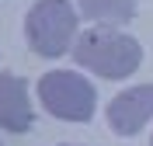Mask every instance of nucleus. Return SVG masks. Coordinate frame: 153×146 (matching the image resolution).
Listing matches in <instances>:
<instances>
[{"instance_id":"nucleus-1","label":"nucleus","mask_w":153,"mask_h":146,"mask_svg":"<svg viewBox=\"0 0 153 146\" xmlns=\"http://www.w3.org/2000/svg\"><path fill=\"white\" fill-rule=\"evenodd\" d=\"M73 59L84 70L97 73V77L125 80V77H132L136 70H139L143 49H139V42H136L132 35L97 24V28H87L84 35L73 42Z\"/></svg>"},{"instance_id":"nucleus-2","label":"nucleus","mask_w":153,"mask_h":146,"mask_svg":"<svg viewBox=\"0 0 153 146\" xmlns=\"http://www.w3.org/2000/svg\"><path fill=\"white\" fill-rule=\"evenodd\" d=\"M25 35L38 56H63L76 42V10L70 7V0H38L28 10Z\"/></svg>"},{"instance_id":"nucleus-3","label":"nucleus","mask_w":153,"mask_h":146,"mask_svg":"<svg viewBox=\"0 0 153 146\" xmlns=\"http://www.w3.org/2000/svg\"><path fill=\"white\" fill-rule=\"evenodd\" d=\"M38 97H42L49 115L63 118V122H91L97 104L91 80H84L80 73H70V70L45 73L38 80Z\"/></svg>"},{"instance_id":"nucleus-4","label":"nucleus","mask_w":153,"mask_h":146,"mask_svg":"<svg viewBox=\"0 0 153 146\" xmlns=\"http://www.w3.org/2000/svg\"><path fill=\"white\" fill-rule=\"evenodd\" d=\"M153 118V84H139V87L122 90L118 97H111L108 104V125L118 136H132Z\"/></svg>"},{"instance_id":"nucleus-5","label":"nucleus","mask_w":153,"mask_h":146,"mask_svg":"<svg viewBox=\"0 0 153 146\" xmlns=\"http://www.w3.org/2000/svg\"><path fill=\"white\" fill-rule=\"evenodd\" d=\"M35 115L28 104V87L14 73H0V129L7 132H28Z\"/></svg>"},{"instance_id":"nucleus-6","label":"nucleus","mask_w":153,"mask_h":146,"mask_svg":"<svg viewBox=\"0 0 153 146\" xmlns=\"http://www.w3.org/2000/svg\"><path fill=\"white\" fill-rule=\"evenodd\" d=\"M136 4L132 0H80V14L94 24H125L132 18Z\"/></svg>"}]
</instances>
